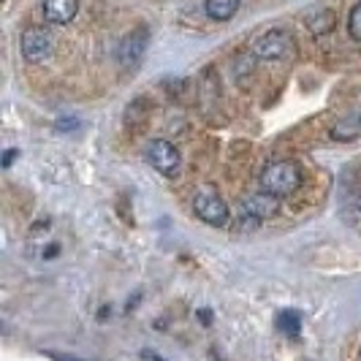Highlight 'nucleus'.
<instances>
[{"instance_id":"1","label":"nucleus","mask_w":361,"mask_h":361,"mask_svg":"<svg viewBox=\"0 0 361 361\" xmlns=\"http://www.w3.org/2000/svg\"><path fill=\"white\" fill-rule=\"evenodd\" d=\"M302 185V171L290 161H274L261 171V190L274 199H288Z\"/></svg>"},{"instance_id":"2","label":"nucleus","mask_w":361,"mask_h":361,"mask_svg":"<svg viewBox=\"0 0 361 361\" xmlns=\"http://www.w3.org/2000/svg\"><path fill=\"white\" fill-rule=\"evenodd\" d=\"M193 212L196 217H201L207 226H212V228H223L226 223H228V204L217 196L212 188H201L199 193H196V199H193Z\"/></svg>"},{"instance_id":"3","label":"nucleus","mask_w":361,"mask_h":361,"mask_svg":"<svg viewBox=\"0 0 361 361\" xmlns=\"http://www.w3.org/2000/svg\"><path fill=\"white\" fill-rule=\"evenodd\" d=\"M290 52H293V38L288 30H280V27H271L253 41V54L261 60H283Z\"/></svg>"},{"instance_id":"4","label":"nucleus","mask_w":361,"mask_h":361,"mask_svg":"<svg viewBox=\"0 0 361 361\" xmlns=\"http://www.w3.org/2000/svg\"><path fill=\"white\" fill-rule=\"evenodd\" d=\"M19 49L27 63H44L54 52V36L47 27H27L19 38Z\"/></svg>"},{"instance_id":"5","label":"nucleus","mask_w":361,"mask_h":361,"mask_svg":"<svg viewBox=\"0 0 361 361\" xmlns=\"http://www.w3.org/2000/svg\"><path fill=\"white\" fill-rule=\"evenodd\" d=\"M147 158L152 163V169L163 177H177L182 171V155L180 149L166 142V139H152L147 147Z\"/></svg>"},{"instance_id":"6","label":"nucleus","mask_w":361,"mask_h":361,"mask_svg":"<svg viewBox=\"0 0 361 361\" xmlns=\"http://www.w3.org/2000/svg\"><path fill=\"white\" fill-rule=\"evenodd\" d=\"M147 47H149V30H147L145 25H139L136 30H130V33L123 36L120 47H117V63H120L123 68L139 66L147 52Z\"/></svg>"},{"instance_id":"7","label":"nucleus","mask_w":361,"mask_h":361,"mask_svg":"<svg viewBox=\"0 0 361 361\" xmlns=\"http://www.w3.org/2000/svg\"><path fill=\"white\" fill-rule=\"evenodd\" d=\"M41 11L49 25H68L79 11V0H44Z\"/></svg>"},{"instance_id":"8","label":"nucleus","mask_w":361,"mask_h":361,"mask_svg":"<svg viewBox=\"0 0 361 361\" xmlns=\"http://www.w3.org/2000/svg\"><path fill=\"white\" fill-rule=\"evenodd\" d=\"M242 212L253 220H267V217L277 215V199L269 196V193H255V196H247L245 204H242Z\"/></svg>"},{"instance_id":"9","label":"nucleus","mask_w":361,"mask_h":361,"mask_svg":"<svg viewBox=\"0 0 361 361\" xmlns=\"http://www.w3.org/2000/svg\"><path fill=\"white\" fill-rule=\"evenodd\" d=\"M334 11L331 8H315V11H310L307 14V27L312 36H326V33H331L334 30Z\"/></svg>"},{"instance_id":"10","label":"nucleus","mask_w":361,"mask_h":361,"mask_svg":"<svg viewBox=\"0 0 361 361\" xmlns=\"http://www.w3.org/2000/svg\"><path fill=\"white\" fill-rule=\"evenodd\" d=\"M204 11L215 22H228L239 11V0H204Z\"/></svg>"},{"instance_id":"11","label":"nucleus","mask_w":361,"mask_h":361,"mask_svg":"<svg viewBox=\"0 0 361 361\" xmlns=\"http://www.w3.org/2000/svg\"><path fill=\"white\" fill-rule=\"evenodd\" d=\"M331 136L334 139H356V136H361V114L350 117V120H340L337 126L331 128Z\"/></svg>"},{"instance_id":"12","label":"nucleus","mask_w":361,"mask_h":361,"mask_svg":"<svg viewBox=\"0 0 361 361\" xmlns=\"http://www.w3.org/2000/svg\"><path fill=\"white\" fill-rule=\"evenodd\" d=\"M277 326L290 334V337H296L299 334V326H302V318H299V312H293V310H286V312H280V318H277Z\"/></svg>"},{"instance_id":"13","label":"nucleus","mask_w":361,"mask_h":361,"mask_svg":"<svg viewBox=\"0 0 361 361\" xmlns=\"http://www.w3.org/2000/svg\"><path fill=\"white\" fill-rule=\"evenodd\" d=\"M348 33L353 41H361V3H356L350 8V17H348Z\"/></svg>"},{"instance_id":"14","label":"nucleus","mask_w":361,"mask_h":361,"mask_svg":"<svg viewBox=\"0 0 361 361\" xmlns=\"http://www.w3.org/2000/svg\"><path fill=\"white\" fill-rule=\"evenodd\" d=\"M14 158H17V152H14V149H8V152L3 155V166H11V161H14Z\"/></svg>"},{"instance_id":"15","label":"nucleus","mask_w":361,"mask_h":361,"mask_svg":"<svg viewBox=\"0 0 361 361\" xmlns=\"http://www.w3.org/2000/svg\"><path fill=\"white\" fill-rule=\"evenodd\" d=\"M359 359H361V348H359Z\"/></svg>"},{"instance_id":"16","label":"nucleus","mask_w":361,"mask_h":361,"mask_svg":"<svg viewBox=\"0 0 361 361\" xmlns=\"http://www.w3.org/2000/svg\"><path fill=\"white\" fill-rule=\"evenodd\" d=\"M359 209H361V204H359Z\"/></svg>"}]
</instances>
